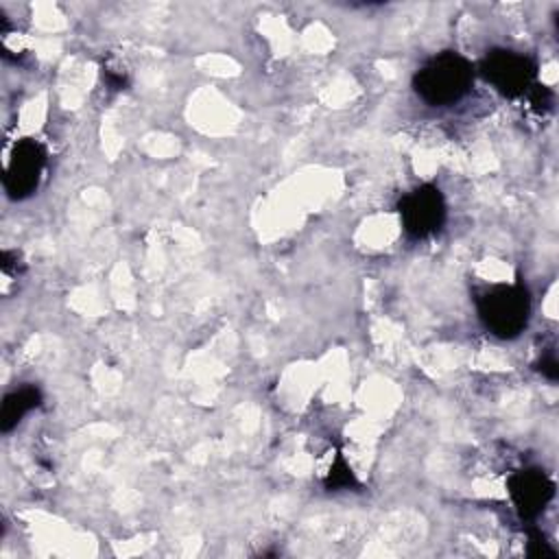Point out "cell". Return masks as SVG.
I'll return each instance as SVG.
<instances>
[{
  "label": "cell",
  "mask_w": 559,
  "mask_h": 559,
  "mask_svg": "<svg viewBox=\"0 0 559 559\" xmlns=\"http://www.w3.org/2000/svg\"><path fill=\"white\" fill-rule=\"evenodd\" d=\"M483 76L504 96H520L533 87L535 63L515 50H493L480 63Z\"/></svg>",
  "instance_id": "cell-4"
},
{
  "label": "cell",
  "mask_w": 559,
  "mask_h": 559,
  "mask_svg": "<svg viewBox=\"0 0 559 559\" xmlns=\"http://www.w3.org/2000/svg\"><path fill=\"white\" fill-rule=\"evenodd\" d=\"M349 485H354V474L343 459H336V463L328 474V487H349Z\"/></svg>",
  "instance_id": "cell-8"
},
{
  "label": "cell",
  "mask_w": 559,
  "mask_h": 559,
  "mask_svg": "<svg viewBox=\"0 0 559 559\" xmlns=\"http://www.w3.org/2000/svg\"><path fill=\"white\" fill-rule=\"evenodd\" d=\"M478 317L493 336H518L531 317V299L526 288L518 284L493 286L478 299Z\"/></svg>",
  "instance_id": "cell-2"
},
{
  "label": "cell",
  "mask_w": 559,
  "mask_h": 559,
  "mask_svg": "<svg viewBox=\"0 0 559 559\" xmlns=\"http://www.w3.org/2000/svg\"><path fill=\"white\" fill-rule=\"evenodd\" d=\"M474 81L472 63L459 52L445 50L428 59L413 76V87L417 96L432 105L445 107L456 103L467 94Z\"/></svg>",
  "instance_id": "cell-1"
},
{
  "label": "cell",
  "mask_w": 559,
  "mask_h": 559,
  "mask_svg": "<svg viewBox=\"0 0 559 559\" xmlns=\"http://www.w3.org/2000/svg\"><path fill=\"white\" fill-rule=\"evenodd\" d=\"M39 404V391L35 386H22L11 391L4 402H2V411H0V424L2 430L9 432L31 408H35Z\"/></svg>",
  "instance_id": "cell-7"
},
{
  "label": "cell",
  "mask_w": 559,
  "mask_h": 559,
  "mask_svg": "<svg viewBox=\"0 0 559 559\" xmlns=\"http://www.w3.org/2000/svg\"><path fill=\"white\" fill-rule=\"evenodd\" d=\"M509 496L522 518H535L555 493V483L542 469H520L507 480Z\"/></svg>",
  "instance_id": "cell-6"
},
{
  "label": "cell",
  "mask_w": 559,
  "mask_h": 559,
  "mask_svg": "<svg viewBox=\"0 0 559 559\" xmlns=\"http://www.w3.org/2000/svg\"><path fill=\"white\" fill-rule=\"evenodd\" d=\"M542 373H546L550 380H555L557 378V360L555 358L542 360Z\"/></svg>",
  "instance_id": "cell-9"
},
{
  "label": "cell",
  "mask_w": 559,
  "mask_h": 559,
  "mask_svg": "<svg viewBox=\"0 0 559 559\" xmlns=\"http://www.w3.org/2000/svg\"><path fill=\"white\" fill-rule=\"evenodd\" d=\"M46 153L35 140H20L13 146L11 159L4 173V190L11 199H24L37 190L44 173Z\"/></svg>",
  "instance_id": "cell-5"
},
{
  "label": "cell",
  "mask_w": 559,
  "mask_h": 559,
  "mask_svg": "<svg viewBox=\"0 0 559 559\" xmlns=\"http://www.w3.org/2000/svg\"><path fill=\"white\" fill-rule=\"evenodd\" d=\"M400 218L404 231L413 238H426L441 229L445 221V201L439 188L424 183L400 201Z\"/></svg>",
  "instance_id": "cell-3"
}]
</instances>
